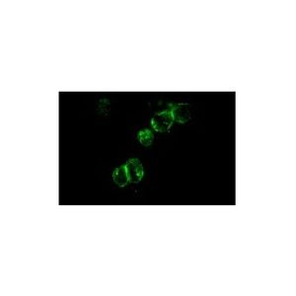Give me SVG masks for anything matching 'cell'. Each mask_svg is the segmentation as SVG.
Here are the masks:
<instances>
[{
  "instance_id": "5",
  "label": "cell",
  "mask_w": 296,
  "mask_h": 296,
  "mask_svg": "<svg viewBox=\"0 0 296 296\" xmlns=\"http://www.w3.org/2000/svg\"><path fill=\"white\" fill-rule=\"evenodd\" d=\"M138 138L142 144L144 146H149L153 142V134L149 130H144L138 132Z\"/></svg>"
},
{
  "instance_id": "2",
  "label": "cell",
  "mask_w": 296,
  "mask_h": 296,
  "mask_svg": "<svg viewBox=\"0 0 296 296\" xmlns=\"http://www.w3.org/2000/svg\"><path fill=\"white\" fill-rule=\"evenodd\" d=\"M126 168L130 182L138 183L142 181L144 177V167L138 159H130L126 164Z\"/></svg>"
},
{
  "instance_id": "1",
  "label": "cell",
  "mask_w": 296,
  "mask_h": 296,
  "mask_svg": "<svg viewBox=\"0 0 296 296\" xmlns=\"http://www.w3.org/2000/svg\"><path fill=\"white\" fill-rule=\"evenodd\" d=\"M173 116L171 111H164L156 114L152 120L151 124L156 132H166L172 126L173 124Z\"/></svg>"
},
{
  "instance_id": "3",
  "label": "cell",
  "mask_w": 296,
  "mask_h": 296,
  "mask_svg": "<svg viewBox=\"0 0 296 296\" xmlns=\"http://www.w3.org/2000/svg\"><path fill=\"white\" fill-rule=\"evenodd\" d=\"M171 114L173 116V120L185 124L190 118V105L188 104H178L173 106V109L171 110Z\"/></svg>"
},
{
  "instance_id": "4",
  "label": "cell",
  "mask_w": 296,
  "mask_h": 296,
  "mask_svg": "<svg viewBox=\"0 0 296 296\" xmlns=\"http://www.w3.org/2000/svg\"><path fill=\"white\" fill-rule=\"evenodd\" d=\"M112 179H114V183L120 186H126L130 181H128V176L126 165H122L114 171Z\"/></svg>"
}]
</instances>
